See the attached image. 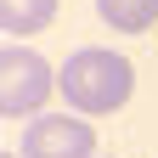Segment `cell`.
I'll return each mask as SVG.
<instances>
[{
	"label": "cell",
	"instance_id": "4",
	"mask_svg": "<svg viewBox=\"0 0 158 158\" xmlns=\"http://www.w3.org/2000/svg\"><path fill=\"white\" fill-rule=\"evenodd\" d=\"M96 17L113 34H147L158 23V0H96Z\"/></svg>",
	"mask_w": 158,
	"mask_h": 158
},
{
	"label": "cell",
	"instance_id": "3",
	"mask_svg": "<svg viewBox=\"0 0 158 158\" xmlns=\"http://www.w3.org/2000/svg\"><path fill=\"white\" fill-rule=\"evenodd\" d=\"M23 158H96V124L85 113H34L23 124Z\"/></svg>",
	"mask_w": 158,
	"mask_h": 158
},
{
	"label": "cell",
	"instance_id": "2",
	"mask_svg": "<svg viewBox=\"0 0 158 158\" xmlns=\"http://www.w3.org/2000/svg\"><path fill=\"white\" fill-rule=\"evenodd\" d=\"M56 96V68L34 45H0V118H34Z\"/></svg>",
	"mask_w": 158,
	"mask_h": 158
},
{
	"label": "cell",
	"instance_id": "5",
	"mask_svg": "<svg viewBox=\"0 0 158 158\" xmlns=\"http://www.w3.org/2000/svg\"><path fill=\"white\" fill-rule=\"evenodd\" d=\"M56 0H0V34H40L51 28Z\"/></svg>",
	"mask_w": 158,
	"mask_h": 158
},
{
	"label": "cell",
	"instance_id": "6",
	"mask_svg": "<svg viewBox=\"0 0 158 158\" xmlns=\"http://www.w3.org/2000/svg\"><path fill=\"white\" fill-rule=\"evenodd\" d=\"M0 158H23V152H0Z\"/></svg>",
	"mask_w": 158,
	"mask_h": 158
},
{
	"label": "cell",
	"instance_id": "1",
	"mask_svg": "<svg viewBox=\"0 0 158 158\" xmlns=\"http://www.w3.org/2000/svg\"><path fill=\"white\" fill-rule=\"evenodd\" d=\"M130 90H135V68L113 45H79L56 68V96L68 102V113H85V118L118 113L130 102Z\"/></svg>",
	"mask_w": 158,
	"mask_h": 158
}]
</instances>
